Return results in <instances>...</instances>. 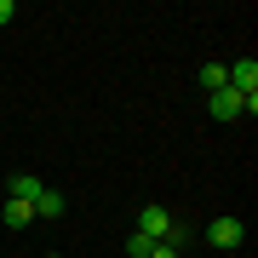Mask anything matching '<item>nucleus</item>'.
Instances as JSON below:
<instances>
[{
    "label": "nucleus",
    "mask_w": 258,
    "mask_h": 258,
    "mask_svg": "<svg viewBox=\"0 0 258 258\" xmlns=\"http://www.w3.org/2000/svg\"><path fill=\"white\" fill-rule=\"evenodd\" d=\"M12 18H18V6H12V0H0V29H6Z\"/></svg>",
    "instance_id": "11"
},
{
    "label": "nucleus",
    "mask_w": 258,
    "mask_h": 258,
    "mask_svg": "<svg viewBox=\"0 0 258 258\" xmlns=\"http://www.w3.org/2000/svg\"><path fill=\"white\" fill-rule=\"evenodd\" d=\"M166 230H172V212H166V207H155V201H149V207L138 212V235H149V241H161Z\"/></svg>",
    "instance_id": "2"
},
{
    "label": "nucleus",
    "mask_w": 258,
    "mask_h": 258,
    "mask_svg": "<svg viewBox=\"0 0 258 258\" xmlns=\"http://www.w3.org/2000/svg\"><path fill=\"white\" fill-rule=\"evenodd\" d=\"M149 258H184V252H178V247H166V241H155V252H149Z\"/></svg>",
    "instance_id": "10"
},
{
    "label": "nucleus",
    "mask_w": 258,
    "mask_h": 258,
    "mask_svg": "<svg viewBox=\"0 0 258 258\" xmlns=\"http://www.w3.org/2000/svg\"><path fill=\"white\" fill-rule=\"evenodd\" d=\"M0 224L23 230V224H35V207H29V201H6V207H0Z\"/></svg>",
    "instance_id": "7"
},
{
    "label": "nucleus",
    "mask_w": 258,
    "mask_h": 258,
    "mask_svg": "<svg viewBox=\"0 0 258 258\" xmlns=\"http://www.w3.org/2000/svg\"><path fill=\"white\" fill-rule=\"evenodd\" d=\"M40 189H46V184H40L35 172H18V178H12V201H29V207H35V195H40Z\"/></svg>",
    "instance_id": "5"
},
{
    "label": "nucleus",
    "mask_w": 258,
    "mask_h": 258,
    "mask_svg": "<svg viewBox=\"0 0 258 258\" xmlns=\"http://www.w3.org/2000/svg\"><path fill=\"white\" fill-rule=\"evenodd\" d=\"M201 86H207V92H224V86H230L224 63H201Z\"/></svg>",
    "instance_id": "8"
},
{
    "label": "nucleus",
    "mask_w": 258,
    "mask_h": 258,
    "mask_svg": "<svg viewBox=\"0 0 258 258\" xmlns=\"http://www.w3.org/2000/svg\"><path fill=\"white\" fill-rule=\"evenodd\" d=\"M46 258H63V252H46Z\"/></svg>",
    "instance_id": "12"
},
{
    "label": "nucleus",
    "mask_w": 258,
    "mask_h": 258,
    "mask_svg": "<svg viewBox=\"0 0 258 258\" xmlns=\"http://www.w3.org/2000/svg\"><path fill=\"white\" fill-rule=\"evenodd\" d=\"M207 109L218 120H235L241 115V92H230V86H224V92H207Z\"/></svg>",
    "instance_id": "4"
},
{
    "label": "nucleus",
    "mask_w": 258,
    "mask_h": 258,
    "mask_svg": "<svg viewBox=\"0 0 258 258\" xmlns=\"http://www.w3.org/2000/svg\"><path fill=\"white\" fill-rule=\"evenodd\" d=\"M241 241H247V224H241V218H212L207 224V247L230 252V247H241Z\"/></svg>",
    "instance_id": "1"
},
{
    "label": "nucleus",
    "mask_w": 258,
    "mask_h": 258,
    "mask_svg": "<svg viewBox=\"0 0 258 258\" xmlns=\"http://www.w3.org/2000/svg\"><path fill=\"white\" fill-rule=\"evenodd\" d=\"M126 252H132V258H149V252H155V241H149V235H138V230H132V241H126Z\"/></svg>",
    "instance_id": "9"
},
{
    "label": "nucleus",
    "mask_w": 258,
    "mask_h": 258,
    "mask_svg": "<svg viewBox=\"0 0 258 258\" xmlns=\"http://www.w3.org/2000/svg\"><path fill=\"white\" fill-rule=\"evenodd\" d=\"M35 218H63V189H40L35 195Z\"/></svg>",
    "instance_id": "6"
},
{
    "label": "nucleus",
    "mask_w": 258,
    "mask_h": 258,
    "mask_svg": "<svg viewBox=\"0 0 258 258\" xmlns=\"http://www.w3.org/2000/svg\"><path fill=\"white\" fill-rule=\"evenodd\" d=\"M224 75H230V92H241V98H252V92H258V63H252V57H241V63H230Z\"/></svg>",
    "instance_id": "3"
}]
</instances>
